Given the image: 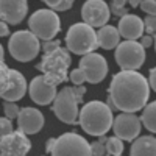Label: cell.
<instances>
[{"label": "cell", "mask_w": 156, "mask_h": 156, "mask_svg": "<svg viewBox=\"0 0 156 156\" xmlns=\"http://www.w3.org/2000/svg\"><path fill=\"white\" fill-rule=\"evenodd\" d=\"M150 84L148 80L136 70H120L109 84L108 105L111 109L123 112H137L148 103Z\"/></svg>", "instance_id": "6da1fadb"}, {"label": "cell", "mask_w": 156, "mask_h": 156, "mask_svg": "<svg viewBox=\"0 0 156 156\" xmlns=\"http://www.w3.org/2000/svg\"><path fill=\"white\" fill-rule=\"evenodd\" d=\"M112 120L114 115L111 106L100 100L86 103L78 114V123L83 128V131L97 137L109 131L112 128Z\"/></svg>", "instance_id": "7a4b0ae2"}, {"label": "cell", "mask_w": 156, "mask_h": 156, "mask_svg": "<svg viewBox=\"0 0 156 156\" xmlns=\"http://www.w3.org/2000/svg\"><path fill=\"white\" fill-rule=\"evenodd\" d=\"M72 64L70 51L67 47H58L55 50L44 53L41 62L37 64V69L42 72V75L51 84H62L64 81H67L69 78V67Z\"/></svg>", "instance_id": "3957f363"}, {"label": "cell", "mask_w": 156, "mask_h": 156, "mask_svg": "<svg viewBox=\"0 0 156 156\" xmlns=\"http://www.w3.org/2000/svg\"><path fill=\"white\" fill-rule=\"evenodd\" d=\"M66 47L70 53L81 56L94 51L95 48H98L95 28L86 22L73 23L66 34Z\"/></svg>", "instance_id": "277c9868"}, {"label": "cell", "mask_w": 156, "mask_h": 156, "mask_svg": "<svg viewBox=\"0 0 156 156\" xmlns=\"http://www.w3.org/2000/svg\"><path fill=\"white\" fill-rule=\"evenodd\" d=\"M8 48L11 56L19 62H28L34 59L41 51V42L39 37L31 30H19L11 34Z\"/></svg>", "instance_id": "5b68a950"}, {"label": "cell", "mask_w": 156, "mask_h": 156, "mask_svg": "<svg viewBox=\"0 0 156 156\" xmlns=\"http://www.w3.org/2000/svg\"><path fill=\"white\" fill-rule=\"evenodd\" d=\"M28 30H31L41 41H50L55 39L61 30V19L58 12L45 8L37 9L28 19Z\"/></svg>", "instance_id": "8992f818"}, {"label": "cell", "mask_w": 156, "mask_h": 156, "mask_svg": "<svg viewBox=\"0 0 156 156\" xmlns=\"http://www.w3.org/2000/svg\"><path fill=\"white\" fill-rule=\"evenodd\" d=\"M114 58L122 70H137L145 62V48L137 41L125 39L115 47Z\"/></svg>", "instance_id": "52a82bcc"}, {"label": "cell", "mask_w": 156, "mask_h": 156, "mask_svg": "<svg viewBox=\"0 0 156 156\" xmlns=\"http://www.w3.org/2000/svg\"><path fill=\"white\" fill-rule=\"evenodd\" d=\"M78 103H80V100L75 95L73 87L66 86L56 94V97L53 100V108L51 109H53L55 115L62 123L75 125V123H78V114H80Z\"/></svg>", "instance_id": "ba28073f"}, {"label": "cell", "mask_w": 156, "mask_h": 156, "mask_svg": "<svg viewBox=\"0 0 156 156\" xmlns=\"http://www.w3.org/2000/svg\"><path fill=\"white\" fill-rule=\"evenodd\" d=\"M51 154H55V156H64V154L87 156L90 154V144L83 136L76 134V133H64L55 139Z\"/></svg>", "instance_id": "9c48e42d"}, {"label": "cell", "mask_w": 156, "mask_h": 156, "mask_svg": "<svg viewBox=\"0 0 156 156\" xmlns=\"http://www.w3.org/2000/svg\"><path fill=\"white\" fill-rule=\"evenodd\" d=\"M78 69L81 70L87 83L97 84V83H101L105 80V76L108 75V62L105 56L95 53V51H90V53L83 55Z\"/></svg>", "instance_id": "30bf717a"}, {"label": "cell", "mask_w": 156, "mask_h": 156, "mask_svg": "<svg viewBox=\"0 0 156 156\" xmlns=\"http://www.w3.org/2000/svg\"><path fill=\"white\" fill-rule=\"evenodd\" d=\"M111 17L109 5L105 0H86L81 6V19L94 28H100L106 25Z\"/></svg>", "instance_id": "8fae6325"}, {"label": "cell", "mask_w": 156, "mask_h": 156, "mask_svg": "<svg viewBox=\"0 0 156 156\" xmlns=\"http://www.w3.org/2000/svg\"><path fill=\"white\" fill-rule=\"evenodd\" d=\"M142 122L134 112H123L119 114L112 120V131L117 137H120L122 140L131 142L140 134Z\"/></svg>", "instance_id": "7c38bea8"}, {"label": "cell", "mask_w": 156, "mask_h": 156, "mask_svg": "<svg viewBox=\"0 0 156 156\" xmlns=\"http://www.w3.org/2000/svg\"><path fill=\"white\" fill-rule=\"evenodd\" d=\"M31 150V140L28 139V134L17 128L16 131L12 129L6 136L0 137V153L3 156H23Z\"/></svg>", "instance_id": "4fadbf2b"}, {"label": "cell", "mask_w": 156, "mask_h": 156, "mask_svg": "<svg viewBox=\"0 0 156 156\" xmlns=\"http://www.w3.org/2000/svg\"><path fill=\"white\" fill-rule=\"evenodd\" d=\"M28 94H30V98L34 103H37V105H41V106H45V105L53 103L58 92H56L55 84H51L44 75H39V76H34L30 81Z\"/></svg>", "instance_id": "5bb4252c"}, {"label": "cell", "mask_w": 156, "mask_h": 156, "mask_svg": "<svg viewBox=\"0 0 156 156\" xmlns=\"http://www.w3.org/2000/svg\"><path fill=\"white\" fill-rule=\"evenodd\" d=\"M28 12L27 0H0V19L17 25L20 23Z\"/></svg>", "instance_id": "9a60e30c"}, {"label": "cell", "mask_w": 156, "mask_h": 156, "mask_svg": "<svg viewBox=\"0 0 156 156\" xmlns=\"http://www.w3.org/2000/svg\"><path fill=\"white\" fill-rule=\"evenodd\" d=\"M44 126V115L36 108H20L17 115V128L25 134H36Z\"/></svg>", "instance_id": "2e32d148"}, {"label": "cell", "mask_w": 156, "mask_h": 156, "mask_svg": "<svg viewBox=\"0 0 156 156\" xmlns=\"http://www.w3.org/2000/svg\"><path fill=\"white\" fill-rule=\"evenodd\" d=\"M117 30H119V33H120V37L137 41L145 31L144 19H140L136 14H125V16L120 17Z\"/></svg>", "instance_id": "e0dca14e"}, {"label": "cell", "mask_w": 156, "mask_h": 156, "mask_svg": "<svg viewBox=\"0 0 156 156\" xmlns=\"http://www.w3.org/2000/svg\"><path fill=\"white\" fill-rule=\"evenodd\" d=\"M28 90V83L25 80V76L14 69H9V81H8V87L2 94L3 100H9V101H19L20 98L25 97Z\"/></svg>", "instance_id": "ac0fdd59"}, {"label": "cell", "mask_w": 156, "mask_h": 156, "mask_svg": "<svg viewBox=\"0 0 156 156\" xmlns=\"http://www.w3.org/2000/svg\"><path fill=\"white\" fill-rule=\"evenodd\" d=\"M97 42L100 48L112 50L120 42V33L112 25H103L97 31Z\"/></svg>", "instance_id": "d6986e66"}, {"label": "cell", "mask_w": 156, "mask_h": 156, "mask_svg": "<svg viewBox=\"0 0 156 156\" xmlns=\"http://www.w3.org/2000/svg\"><path fill=\"white\" fill-rule=\"evenodd\" d=\"M133 156H156V137L153 136H137L129 148Z\"/></svg>", "instance_id": "ffe728a7"}, {"label": "cell", "mask_w": 156, "mask_h": 156, "mask_svg": "<svg viewBox=\"0 0 156 156\" xmlns=\"http://www.w3.org/2000/svg\"><path fill=\"white\" fill-rule=\"evenodd\" d=\"M140 122L150 133L156 134V101L147 103V105L142 108Z\"/></svg>", "instance_id": "44dd1931"}, {"label": "cell", "mask_w": 156, "mask_h": 156, "mask_svg": "<svg viewBox=\"0 0 156 156\" xmlns=\"http://www.w3.org/2000/svg\"><path fill=\"white\" fill-rule=\"evenodd\" d=\"M106 154H112V156H120L123 153V140L117 136L108 137L106 142Z\"/></svg>", "instance_id": "7402d4cb"}, {"label": "cell", "mask_w": 156, "mask_h": 156, "mask_svg": "<svg viewBox=\"0 0 156 156\" xmlns=\"http://www.w3.org/2000/svg\"><path fill=\"white\" fill-rule=\"evenodd\" d=\"M42 2L53 11H67L72 8L75 0H42Z\"/></svg>", "instance_id": "603a6c76"}, {"label": "cell", "mask_w": 156, "mask_h": 156, "mask_svg": "<svg viewBox=\"0 0 156 156\" xmlns=\"http://www.w3.org/2000/svg\"><path fill=\"white\" fill-rule=\"evenodd\" d=\"M8 81H9V67L5 64V61H0V95L6 90Z\"/></svg>", "instance_id": "cb8c5ba5"}, {"label": "cell", "mask_w": 156, "mask_h": 156, "mask_svg": "<svg viewBox=\"0 0 156 156\" xmlns=\"http://www.w3.org/2000/svg\"><path fill=\"white\" fill-rule=\"evenodd\" d=\"M126 0H111V5H109V9L114 16H125L128 14V9H126Z\"/></svg>", "instance_id": "d4e9b609"}, {"label": "cell", "mask_w": 156, "mask_h": 156, "mask_svg": "<svg viewBox=\"0 0 156 156\" xmlns=\"http://www.w3.org/2000/svg\"><path fill=\"white\" fill-rule=\"evenodd\" d=\"M19 111L20 108L17 106V101H9V100H5L3 103V112L6 117H9V119H17V115H19Z\"/></svg>", "instance_id": "484cf974"}, {"label": "cell", "mask_w": 156, "mask_h": 156, "mask_svg": "<svg viewBox=\"0 0 156 156\" xmlns=\"http://www.w3.org/2000/svg\"><path fill=\"white\" fill-rule=\"evenodd\" d=\"M144 27L148 34L156 37V14H147V17L144 19Z\"/></svg>", "instance_id": "4316f807"}, {"label": "cell", "mask_w": 156, "mask_h": 156, "mask_svg": "<svg viewBox=\"0 0 156 156\" xmlns=\"http://www.w3.org/2000/svg\"><path fill=\"white\" fill-rule=\"evenodd\" d=\"M12 129H14V126H12V122L9 117H0V137L6 136L8 133H11Z\"/></svg>", "instance_id": "83f0119b"}, {"label": "cell", "mask_w": 156, "mask_h": 156, "mask_svg": "<svg viewBox=\"0 0 156 156\" xmlns=\"http://www.w3.org/2000/svg\"><path fill=\"white\" fill-rule=\"evenodd\" d=\"M90 154H94V156H103V154H106V145H105V142L103 140H95L90 144Z\"/></svg>", "instance_id": "f1b7e54d"}, {"label": "cell", "mask_w": 156, "mask_h": 156, "mask_svg": "<svg viewBox=\"0 0 156 156\" xmlns=\"http://www.w3.org/2000/svg\"><path fill=\"white\" fill-rule=\"evenodd\" d=\"M139 6L147 14H156V0H140Z\"/></svg>", "instance_id": "f546056e"}, {"label": "cell", "mask_w": 156, "mask_h": 156, "mask_svg": "<svg viewBox=\"0 0 156 156\" xmlns=\"http://www.w3.org/2000/svg\"><path fill=\"white\" fill-rule=\"evenodd\" d=\"M58 47H61V42L58 41V39H50V41H42V45H41V48L44 50V53H48V51L55 50V48H58Z\"/></svg>", "instance_id": "4dcf8cb0"}, {"label": "cell", "mask_w": 156, "mask_h": 156, "mask_svg": "<svg viewBox=\"0 0 156 156\" xmlns=\"http://www.w3.org/2000/svg\"><path fill=\"white\" fill-rule=\"evenodd\" d=\"M69 78H70V81L75 84V86H78V84H83L86 80H84V76H83V73H81V70L80 69H75V70H72L70 72V75H69Z\"/></svg>", "instance_id": "1f68e13d"}, {"label": "cell", "mask_w": 156, "mask_h": 156, "mask_svg": "<svg viewBox=\"0 0 156 156\" xmlns=\"http://www.w3.org/2000/svg\"><path fill=\"white\" fill-rule=\"evenodd\" d=\"M139 39H140V41H139L140 45L144 47V48H148V47L153 45V36L151 34H142Z\"/></svg>", "instance_id": "d6a6232c"}, {"label": "cell", "mask_w": 156, "mask_h": 156, "mask_svg": "<svg viewBox=\"0 0 156 156\" xmlns=\"http://www.w3.org/2000/svg\"><path fill=\"white\" fill-rule=\"evenodd\" d=\"M148 84H150V89H153L156 92V67H153L150 70V75H148Z\"/></svg>", "instance_id": "836d02e7"}, {"label": "cell", "mask_w": 156, "mask_h": 156, "mask_svg": "<svg viewBox=\"0 0 156 156\" xmlns=\"http://www.w3.org/2000/svg\"><path fill=\"white\" fill-rule=\"evenodd\" d=\"M9 36V27H8V22L0 19V37H6Z\"/></svg>", "instance_id": "e575fe53"}, {"label": "cell", "mask_w": 156, "mask_h": 156, "mask_svg": "<svg viewBox=\"0 0 156 156\" xmlns=\"http://www.w3.org/2000/svg\"><path fill=\"white\" fill-rule=\"evenodd\" d=\"M53 145H55V139L51 137L47 140V153H51V150H53Z\"/></svg>", "instance_id": "d590c367"}, {"label": "cell", "mask_w": 156, "mask_h": 156, "mask_svg": "<svg viewBox=\"0 0 156 156\" xmlns=\"http://www.w3.org/2000/svg\"><path fill=\"white\" fill-rule=\"evenodd\" d=\"M128 3L131 5L133 8H136V6H139V3H140V0H128Z\"/></svg>", "instance_id": "8d00e7d4"}, {"label": "cell", "mask_w": 156, "mask_h": 156, "mask_svg": "<svg viewBox=\"0 0 156 156\" xmlns=\"http://www.w3.org/2000/svg\"><path fill=\"white\" fill-rule=\"evenodd\" d=\"M5 59V50L2 47V44H0V61H3Z\"/></svg>", "instance_id": "74e56055"}, {"label": "cell", "mask_w": 156, "mask_h": 156, "mask_svg": "<svg viewBox=\"0 0 156 156\" xmlns=\"http://www.w3.org/2000/svg\"><path fill=\"white\" fill-rule=\"evenodd\" d=\"M154 50H156V37H154Z\"/></svg>", "instance_id": "f35d334b"}, {"label": "cell", "mask_w": 156, "mask_h": 156, "mask_svg": "<svg viewBox=\"0 0 156 156\" xmlns=\"http://www.w3.org/2000/svg\"><path fill=\"white\" fill-rule=\"evenodd\" d=\"M0 98H2V95H0Z\"/></svg>", "instance_id": "ab89813d"}]
</instances>
